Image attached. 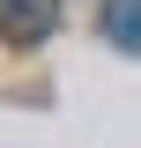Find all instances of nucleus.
<instances>
[{"label":"nucleus","mask_w":141,"mask_h":148,"mask_svg":"<svg viewBox=\"0 0 141 148\" xmlns=\"http://www.w3.org/2000/svg\"><path fill=\"white\" fill-rule=\"evenodd\" d=\"M59 22V0H0V37L8 45H37V37H52Z\"/></svg>","instance_id":"obj_1"},{"label":"nucleus","mask_w":141,"mask_h":148,"mask_svg":"<svg viewBox=\"0 0 141 148\" xmlns=\"http://www.w3.org/2000/svg\"><path fill=\"white\" fill-rule=\"evenodd\" d=\"M104 37L141 59V0H104Z\"/></svg>","instance_id":"obj_2"}]
</instances>
